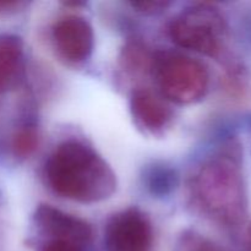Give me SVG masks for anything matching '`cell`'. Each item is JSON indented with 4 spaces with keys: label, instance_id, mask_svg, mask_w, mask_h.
I'll return each instance as SVG.
<instances>
[{
    "label": "cell",
    "instance_id": "6da1fadb",
    "mask_svg": "<svg viewBox=\"0 0 251 251\" xmlns=\"http://www.w3.org/2000/svg\"><path fill=\"white\" fill-rule=\"evenodd\" d=\"M190 194L196 207L217 223L237 227L244 222L248 196L237 140L225 141L201 163L190 180Z\"/></svg>",
    "mask_w": 251,
    "mask_h": 251
},
{
    "label": "cell",
    "instance_id": "7a4b0ae2",
    "mask_svg": "<svg viewBox=\"0 0 251 251\" xmlns=\"http://www.w3.org/2000/svg\"><path fill=\"white\" fill-rule=\"evenodd\" d=\"M49 188L68 200L95 203L117 190L112 167L90 145L70 139L54 149L44 166Z\"/></svg>",
    "mask_w": 251,
    "mask_h": 251
},
{
    "label": "cell",
    "instance_id": "3957f363",
    "mask_svg": "<svg viewBox=\"0 0 251 251\" xmlns=\"http://www.w3.org/2000/svg\"><path fill=\"white\" fill-rule=\"evenodd\" d=\"M152 74L164 100L180 105L202 100L210 85L207 68L201 61L178 51L154 54Z\"/></svg>",
    "mask_w": 251,
    "mask_h": 251
},
{
    "label": "cell",
    "instance_id": "277c9868",
    "mask_svg": "<svg viewBox=\"0 0 251 251\" xmlns=\"http://www.w3.org/2000/svg\"><path fill=\"white\" fill-rule=\"evenodd\" d=\"M169 34L174 43L181 48L217 56L223 49L227 25L217 7L199 4L184 10L173 19Z\"/></svg>",
    "mask_w": 251,
    "mask_h": 251
},
{
    "label": "cell",
    "instance_id": "5b68a950",
    "mask_svg": "<svg viewBox=\"0 0 251 251\" xmlns=\"http://www.w3.org/2000/svg\"><path fill=\"white\" fill-rule=\"evenodd\" d=\"M152 242V225L139 208L130 207L115 213L105 226V251H150Z\"/></svg>",
    "mask_w": 251,
    "mask_h": 251
},
{
    "label": "cell",
    "instance_id": "8992f818",
    "mask_svg": "<svg viewBox=\"0 0 251 251\" xmlns=\"http://www.w3.org/2000/svg\"><path fill=\"white\" fill-rule=\"evenodd\" d=\"M51 41L61 59L70 64H81L92 54L95 32L85 17L68 15L54 24Z\"/></svg>",
    "mask_w": 251,
    "mask_h": 251
},
{
    "label": "cell",
    "instance_id": "52a82bcc",
    "mask_svg": "<svg viewBox=\"0 0 251 251\" xmlns=\"http://www.w3.org/2000/svg\"><path fill=\"white\" fill-rule=\"evenodd\" d=\"M34 221L49 239H65L87 245L93 238V229L88 222L66 213L48 203H41L34 213Z\"/></svg>",
    "mask_w": 251,
    "mask_h": 251
},
{
    "label": "cell",
    "instance_id": "ba28073f",
    "mask_svg": "<svg viewBox=\"0 0 251 251\" xmlns=\"http://www.w3.org/2000/svg\"><path fill=\"white\" fill-rule=\"evenodd\" d=\"M130 109L135 124L150 134H161L173 120L168 100L151 88H136L131 95Z\"/></svg>",
    "mask_w": 251,
    "mask_h": 251
},
{
    "label": "cell",
    "instance_id": "9c48e42d",
    "mask_svg": "<svg viewBox=\"0 0 251 251\" xmlns=\"http://www.w3.org/2000/svg\"><path fill=\"white\" fill-rule=\"evenodd\" d=\"M24 59V42L16 34H0V97L15 83Z\"/></svg>",
    "mask_w": 251,
    "mask_h": 251
},
{
    "label": "cell",
    "instance_id": "30bf717a",
    "mask_svg": "<svg viewBox=\"0 0 251 251\" xmlns=\"http://www.w3.org/2000/svg\"><path fill=\"white\" fill-rule=\"evenodd\" d=\"M154 54L140 41H130L125 44L120 55L122 68L131 76L145 75L152 71Z\"/></svg>",
    "mask_w": 251,
    "mask_h": 251
},
{
    "label": "cell",
    "instance_id": "8fae6325",
    "mask_svg": "<svg viewBox=\"0 0 251 251\" xmlns=\"http://www.w3.org/2000/svg\"><path fill=\"white\" fill-rule=\"evenodd\" d=\"M145 183L154 196H166L176 189L178 176L174 169L164 164H153L145 174Z\"/></svg>",
    "mask_w": 251,
    "mask_h": 251
},
{
    "label": "cell",
    "instance_id": "7c38bea8",
    "mask_svg": "<svg viewBox=\"0 0 251 251\" xmlns=\"http://www.w3.org/2000/svg\"><path fill=\"white\" fill-rule=\"evenodd\" d=\"M39 144L38 130L34 125L26 124L15 130L11 136V151L16 158L25 159L33 154Z\"/></svg>",
    "mask_w": 251,
    "mask_h": 251
},
{
    "label": "cell",
    "instance_id": "4fadbf2b",
    "mask_svg": "<svg viewBox=\"0 0 251 251\" xmlns=\"http://www.w3.org/2000/svg\"><path fill=\"white\" fill-rule=\"evenodd\" d=\"M181 251H229L223 245L196 232H186L180 240Z\"/></svg>",
    "mask_w": 251,
    "mask_h": 251
},
{
    "label": "cell",
    "instance_id": "5bb4252c",
    "mask_svg": "<svg viewBox=\"0 0 251 251\" xmlns=\"http://www.w3.org/2000/svg\"><path fill=\"white\" fill-rule=\"evenodd\" d=\"M42 251H83L82 245L65 239H48Z\"/></svg>",
    "mask_w": 251,
    "mask_h": 251
},
{
    "label": "cell",
    "instance_id": "9a60e30c",
    "mask_svg": "<svg viewBox=\"0 0 251 251\" xmlns=\"http://www.w3.org/2000/svg\"><path fill=\"white\" fill-rule=\"evenodd\" d=\"M132 6L141 12L146 14H157L166 9L169 5L168 1H136L132 2Z\"/></svg>",
    "mask_w": 251,
    "mask_h": 251
},
{
    "label": "cell",
    "instance_id": "2e32d148",
    "mask_svg": "<svg viewBox=\"0 0 251 251\" xmlns=\"http://www.w3.org/2000/svg\"><path fill=\"white\" fill-rule=\"evenodd\" d=\"M21 5H24V2H20V1H2V0H0V15L15 11V10L19 9Z\"/></svg>",
    "mask_w": 251,
    "mask_h": 251
},
{
    "label": "cell",
    "instance_id": "e0dca14e",
    "mask_svg": "<svg viewBox=\"0 0 251 251\" xmlns=\"http://www.w3.org/2000/svg\"><path fill=\"white\" fill-rule=\"evenodd\" d=\"M247 248H248V251H251V223L249 225V227H248V230H247Z\"/></svg>",
    "mask_w": 251,
    "mask_h": 251
}]
</instances>
